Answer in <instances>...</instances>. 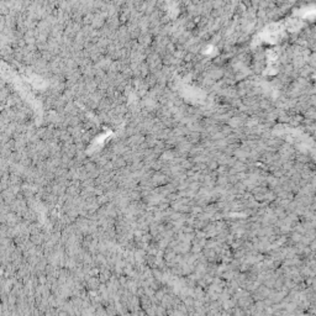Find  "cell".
Returning <instances> with one entry per match:
<instances>
[{
	"label": "cell",
	"mask_w": 316,
	"mask_h": 316,
	"mask_svg": "<svg viewBox=\"0 0 316 316\" xmlns=\"http://www.w3.org/2000/svg\"><path fill=\"white\" fill-rule=\"evenodd\" d=\"M268 56L270 57V59H274V58H277V56H278V55H277V52H275V51H269Z\"/></svg>",
	"instance_id": "2"
},
{
	"label": "cell",
	"mask_w": 316,
	"mask_h": 316,
	"mask_svg": "<svg viewBox=\"0 0 316 316\" xmlns=\"http://www.w3.org/2000/svg\"><path fill=\"white\" fill-rule=\"evenodd\" d=\"M287 27H288L290 31H295L296 28L300 27V24H299V22H296L295 20H291V21H289V22H288Z\"/></svg>",
	"instance_id": "1"
}]
</instances>
